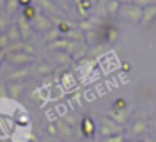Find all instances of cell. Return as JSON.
Listing matches in <instances>:
<instances>
[{"instance_id":"6da1fadb","label":"cell","mask_w":156,"mask_h":142,"mask_svg":"<svg viewBox=\"0 0 156 142\" xmlns=\"http://www.w3.org/2000/svg\"><path fill=\"white\" fill-rule=\"evenodd\" d=\"M106 142H121V137H116V139H109V140Z\"/></svg>"},{"instance_id":"7a4b0ae2","label":"cell","mask_w":156,"mask_h":142,"mask_svg":"<svg viewBox=\"0 0 156 142\" xmlns=\"http://www.w3.org/2000/svg\"><path fill=\"white\" fill-rule=\"evenodd\" d=\"M22 2H29V0H22Z\"/></svg>"}]
</instances>
